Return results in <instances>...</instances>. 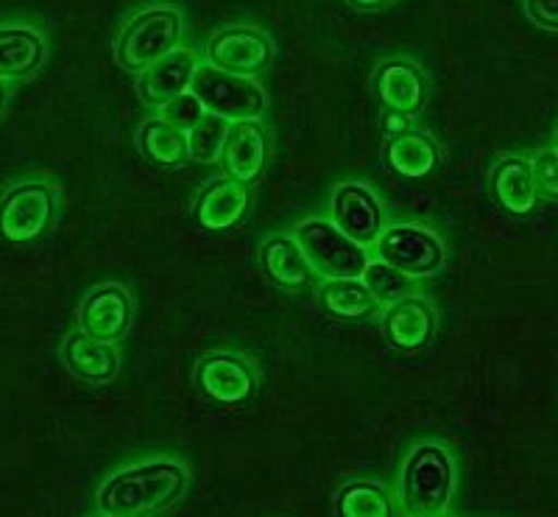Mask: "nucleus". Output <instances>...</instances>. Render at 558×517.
I'll return each mask as SVG.
<instances>
[{
	"label": "nucleus",
	"instance_id": "6",
	"mask_svg": "<svg viewBox=\"0 0 558 517\" xmlns=\"http://www.w3.org/2000/svg\"><path fill=\"white\" fill-rule=\"evenodd\" d=\"M372 257L377 261L391 263L393 268H400L402 275L422 280V277H433L445 268L447 247L436 230L425 227V224H386V230L372 247Z\"/></svg>",
	"mask_w": 558,
	"mask_h": 517
},
{
	"label": "nucleus",
	"instance_id": "22",
	"mask_svg": "<svg viewBox=\"0 0 558 517\" xmlns=\"http://www.w3.org/2000/svg\"><path fill=\"white\" fill-rule=\"evenodd\" d=\"M318 305L327 316L338 322H366L383 311V305L368 291L363 277L324 280L322 288H318Z\"/></svg>",
	"mask_w": 558,
	"mask_h": 517
},
{
	"label": "nucleus",
	"instance_id": "15",
	"mask_svg": "<svg viewBox=\"0 0 558 517\" xmlns=\"http://www.w3.org/2000/svg\"><path fill=\"white\" fill-rule=\"evenodd\" d=\"M248 207H252L248 185L232 177H223L209 182L198 193L196 202H193V221L207 232H227L243 224V218L248 216Z\"/></svg>",
	"mask_w": 558,
	"mask_h": 517
},
{
	"label": "nucleus",
	"instance_id": "16",
	"mask_svg": "<svg viewBox=\"0 0 558 517\" xmlns=\"http://www.w3.org/2000/svg\"><path fill=\"white\" fill-rule=\"evenodd\" d=\"M198 59L191 48H173L162 59L146 68L137 79V96L146 107H166L171 98L187 93L196 76Z\"/></svg>",
	"mask_w": 558,
	"mask_h": 517
},
{
	"label": "nucleus",
	"instance_id": "32",
	"mask_svg": "<svg viewBox=\"0 0 558 517\" xmlns=\"http://www.w3.org/2000/svg\"><path fill=\"white\" fill-rule=\"evenodd\" d=\"M556 152H558V134H556Z\"/></svg>",
	"mask_w": 558,
	"mask_h": 517
},
{
	"label": "nucleus",
	"instance_id": "5",
	"mask_svg": "<svg viewBox=\"0 0 558 517\" xmlns=\"http://www.w3.org/2000/svg\"><path fill=\"white\" fill-rule=\"evenodd\" d=\"M293 238L299 241L313 272L322 280H341V277H363L372 250L338 230L332 221L324 218H305L293 227Z\"/></svg>",
	"mask_w": 558,
	"mask_h": 517
},
{
	"label": "nucleus",
	"instance_id": "28",
	"mask_svg": "<svg viewBox=\"0 0 558 517\" xmlns=\"http://www.w3.org/2000/svg\"><path fill=\"white\" fill-rule=\"evenodd\" d=\"M533 179H536V193L547 202H558V152L545 148L531 160Z\"/></svg>",
	"mask_w": 558,
	"mask_h": 517
},
{
	"label": "nucleus",
	"instance_id": "27",
	"mask_svg": "<svg viewBox=\"0 0 558 517\" xmlns=\"http://www.w3.org/2000/svg\"><path fill=\"white\" fill-rule=\"evenodd\" d=\"M159 109H162V116L159 118H166L168 123L184 129V132H191V129L196 127L204 116H207V109L202 107V101L193 96L191 89H187V93H182V96L171 98L166 107H159Z\"/></svg>",
	"mask_w": 558,
	"mask_h": 517
},
{
	"label": "nucleus",
	"instance_id": "20",
	"mask_svg": "<svg viewBox=\"0 0 558 517\" xmlns=\"http://www.w3.org/2000/svg\"><path fill=\"white\" fill-rule=\"evenodd\" d=\"M386 166L402 179H427L438 168L441 160V146L436 137L416 129L393 134L386 143Z\"/></svg>",
	"mask_w": 558,
	"mask_h": 517
},
{
	"label": "nucleus",
	"instance_id": "12",
	"mask_svg": "<svg viewBox=\"0 0 558 517\" xmlns=\"http://www.w3.org/2000/svg\"><path fill=\"white\" fill-rule=\"evenodd\" d=\"M134 302L129 288L121 282H101L87 291L82 308H78V330L98 341H118L132 330Z\"/></svg>",
	"mask_w": 558,
	"mask_h": 517
},
{
	"label": "nucleus",
	"instance_id": "30",
	"mask_svg": "<svg viewBox=\"0 0 558 517\" xmlns=\"http://www.w3.org/2000/svg\"><path fill=\"white\" fill-rule=\"evenodd\" d=\"M393 0H347V7L357 9V12H377V9L391 7Z\"/></svg>",
	"mask_w": 558,
	"mask_h": 517
},
{
	"label": "nucleus",
	"instance_id": "21",
	"mask_svg": "<svg viewBox=\"0 0 558 517\" xmlns=\"http://www.w3.org/2000/svg\"><path fill=\"white\" fill-rule=\"evenodd\" d=\"M45 62V37L34 26H0V79H28Z\"/></svg>",
	"mask_w": 558,
	"mask_h": 517
},
{
	"label": "nucleus",
	"instance_id": "4",
	"mask_svg": "<svg viewBox=\"0 0 558 517\" xmlns=\"http://www.w3.org/2000/svg\"><path fill=\"white\" fill-rule=\"evenodd\" d=\"M59 218V191L48 182L28 179L0 196V241L12 247L37 243Z\"/></svg>",
	"mask_w": 558,
	"mask_h": 517
},
{
	"label": "nucleus",
	"instance_id": "29",
	"mask_svg": "<svg viewBox=\"0 0 558 517\" xmlns=\"http://www.w3.org/2000/svg\"><path fill=\"white\" fill-rule=\"evenodd\" d=\"M525 14L533 26L558 32V0H525Z\"/></svg>",
	"mask_w": 558,
	"mask_h": 517
},
{
	"label": "nucleus",
	"instance_id": "1",
	"mask_svg": "<svg viewBox=\"0 0 558 517\" xmlns=\"http://www.w3.org/2000/svg\"><path fill=\"white\" fill-rule=\"evenodd\" d=\"M191 486V470L173 459H146L121 467L96 492V509L107 517L154 515L171 509Z\"/></svg>",
	"mask_w": 558,
	"mask_h": 517
},
{
	"label": "nucleus",
	"instance_id": "7",
	"mask_svg": "<svg viewBox=\"0 0 558 517\" xmlns=\"http://www.w3.org/2000/svg\"><path fill=\"white\" fill-rule=\"evenodd\" d=\"M191 93L202 101V107L207 112H213L218 118H227V121L260 118L268 107L266 89L257 84V79L218 71L213 64H198Z\"/></svg>",
	"mask_w": 558,
	"mask_h": 517
},
{
	"label": "nucleus",
	"instance_id": "8",
	"mask_svg": "<svg viewBox=\"0 0 558 517\" xmlns=\"http://www.w3.org/2000/svg\"><path fill=\"white\" fill-rule=\"evenodd\" d=\"M204 57L218 71L257 79L274 64L277 48L263 28L241 23V26L218 28L204 45Z\"/></svg>",
	"mask_w": 558,
	"mask_h": 517
},
{
	"label": "nucleus",
	"instance_id": "17",
	"mask_svg": "<svg viewBox=\"0 0 558 517\" xmlns=\"http://www.w3.org/2000/svg\"><path fill=\"white\" fill-rule=\"evenodd\" d=\"M59 356H62L70 375H76L84 384L107 386L121 372V352H118V347L109 345V341L93 339V336L82 330L70 333L68 339L62 341Z\"/></svg>",
	"mask_w": 558,
	"mask_h": 517
},
{
	"label": "nucleus",
	"instance_id": "11",
	"mask_svg": "<svg viewBox=\"0 0 558 517\" xmlns=\"http://www.w3.org/2000/svg\"><path fill=\"white\" fill-rule=\"evenodd\" d=\"M330 221L368 250L386 230V213H383L380 199L366 182H341L332 191Z\"/></svg>",
	"mask_w": 558,
	"mask_h": 517
},
{
	"label": "nucleus",
	"instance_id": "2",
	"mask_svg": "<svg viewBox=\"0 0 558 517\" xmlns=\"http://www.w3.org/2000/svg\"><path fill=\"white\" fill-rule=\"evenodd\" d=\"M456 495V461L438 442H418L408 450L397 484V509L413 517L445 515Z\"/></svg>",
	"mask_w": 558,
	"mask_h": 517
},
{
	"label": "nucleus",
	"instance_id": "24",
	"mask_svg": "<svg viewBox=\"0 0 558 517\" xmlns=\"http://www.w3.org/2000/svg\"><path fill=\"white\" fill-rule=\"evenodd\" d=\"M336 512L343 517H388L397 512V501L377 481H349L338 490Z\"/></svg>",
	"mask_w": 558,
	"mask_h": 517
},
{
	"label": "nucleus",
	"instance_id": "25",
	"mask_svg": "<svg viewBox=\"0 0 558 517\" xmlns=\"http://www.w3.org/2000/svg\"><path fill=\"white\" fill-rule=\"evenodd\" d=\"M363 282H366L368 291L377 297V302H380L383 308L391 305V302L400 300V297L413 294V277L402 275L400 268H393L391 263L386 261H377V257L368 261L366 272H363Z\"/></svg>",
	"mask_w": 558,
	"mask_h": 517
},
{
	"label": "nucleus",
	"instance_id": "31",
	"mask_svg": "<svg viewBox=\"0 0 558 517\" xmlns=\"http://www.w3.org/2000/svg\"><path fill=\"white\" fill-rule=\"evenodd\" d=\"M7 104H9V82L7 79H0V112L7 109Z\"/></svg>",
	"mask_w": 558,
	"mask_h": 517
},
{
	"label": "nucleus",
	"instance_id": "14",
	"mask_svg": "<svg viewBox=\"0 0 558 517\" xmlns=\"http://www.w3.org/2000/svg\"><path fill=\"white\" fill-rule=\"evenodd\" d=\"M268 157H271V137L260 118L229 123L227 141L218 157L227 177L238 179L243 185H254L266 173Z\"/></svg>",
	"mask_w": 558,
	"mask_h": 517
},
{
	"label": "nucleus",
	"instance_id": "3",
	"mask_svg": "<svg viewBox=\"0 0 558 517\" xmlns=\"http://www.w3.org/2000/svg\"><path fill=\"white\" fill-rule=\"evenodd\" d=\"M184 34L182 12L173 7H151L137 12L123 23L118 43H114V59L123 71L143 73L157 59L179 48Z\"/></svg>",
	"mask_w": 558,
	"mask_h": 517
},
{
	"label": "nucleus",
	"instance_id": "13",
	"mask_svg": "<svg viewBox=\"0 0 558 517\" xmlns=\"http://www.w3.org/2000/svg\"><path fill=\"white\" fill-rule=\"evenodd\" d=\"M372 87H375V96L383 109L393 116L416 118L430 98V82H427L425 71L411 59H386L377 64Z\"/></svg>",
	"mask_w": 558,
	"mask_h": 517
},
{
	"label": "nucleus",
	"instance_id": "23",
	"mask_svg": "<svg viewBox=\"0 0 558 517\" xmlns=\"http://www.w3.org/2000/svg\"><path fill=\"white\" fill-rule=\"evenodd\" d=\"M137 148L151 166L157 168H179L191 160V141L187 132L166 118H146L137 129Z\"/></svg>",
	"mask_w": 558,
	"mask_h": 517
},
{
	"label": "nucleus",
	"instance_id": "26",
	"mask_svg": "<svg viewBox=\"0 0 558 517\" xmlns=\"http://www.w3.org/2000/svg\"><path fill=\"white\" fill-rule=\"evenodd\" d=\"M229 123L227 118H218L213 112L202 118L196 127L187 132V141H191V160L196 163H218L221 157V148L223 141H227V132H229Z\"/></svg>",
	"mask_w": 558,
	"mask_h": 517
},
{
	"label": "nucleus",
	"instance_id": "19",
	"mask_svg": "<svg viewBox=\"0 0 558 517\" xmlns=\"http://www.w3.org/2000/svg\"><path fill=\"white\" fill-rule=\"evenodd\" d=\"M260 266L268 280L286 291H302L318 277L293 236H268L260 247Z\"/></svg>",
	"mask_w": 558,
	"mask_h": 517
},
{
	"label": "nucleus",
	"instance_id": "18",
	"mask_svg": "<svg viewBox=\"0 0 558 517\" xmlns=\"http://www.w3.org/2000/svg\"><path fill=\"white\" fill-rule=\"evenodd\" d=\"M488 188H492V199L506 213L517 218H525L536 211V179H533L531 160L525 157H502L500 163H495L492 173H488Z\"/></svg>",
	"mask_w": 558,
	"mask_h": 517
},
{
	"label": "nucleus",
	"instance_id": "9",
	"mask_svg": "<svg viewBox=\"0 0 558 517\" xmlns=\"http://www.w3.org/2000/svg\"><path fill=\"white\" fill-rule=\"evenodd\" d=\"M193 384L209 402L223 409H243L257 395V372L238 352L216 350L198 358Z\"/></svg>",
	"mask_w": 558,
	"mask_h": 517
},
{
	"label": "nucleus",
	"instance_id": "10",
	"mask_svg": "<svg viewBox=\"0 0 558 517\" xmlns=\"http://www.w3.org/2000/svg\"><path fill=\"white\" fill-rule=\"evenodd\" d=\"M438 330L436 308L427 297L408 294L393 300L391 305L383 308L380 333L386 345L397 352H422L433 345Z\"/></svg>",
	"mask_w": 558,
	"mask_h": 517
}]
</instances>
